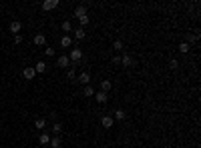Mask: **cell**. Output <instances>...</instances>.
I'll return each instance as SVG.
<instances>
[{
	"label": "cell",
	"mask_w": 201,
	"mask_h": 148,
	"mask_svg": "<svg viewBox=\"0 0 201 148\" xmlns=\"http://www.w3.org/2000/svg\"><path fill=\"white\" fill-rule=\"evenodd\" d=\"M68 60H71V62L83 60V50H80V48H72V52H71V56H68Z\"/></svg>",
	"instance_id": "cell-1"
},
{
	"label": "cell",
	"mask_w": 201,
	"mask_h": 148,
	"mask_svg": "<svg viewBox=\"0 0 201 148\" xmlns=\"http://www.w3.org/2000/svg\"><path fill=\"white\" fill-rule=\"evenodd\" d=\"M121 64H123V66H127V68H131V66L135 64L133 56H131V54H123V56H121Z\"/></svg>",
	"instance_id": "cell-2"
},
{
	"label": "cell",
	"mask_w": 201,
	"mask_h": 148,
	"mask_svg": "<svg viewBox=\"0 0 201 148\" xmlns=\"http://www.w3.org/2000/svg\"><path fill=\"white\" fill-rule=\"evenodd\" d=\"M76 82H80V84H85V86H89V84H91V74H89V72H80L79 78H76Z\"/></svg>",
	"instance_id": "cell-3"
},
{
	"label": "cell",
	"mask_w": 201,
	"mask_h": 148,
	"mask_svg": "<svg viewBox=\"0 0 201 148\" xmlns=\"http://www.w3.org/2000/svg\"><path fill=\"white\" fill-rule=\"evenodd\" d=\"M58 6V0H44L42 2V10H54Z\"/></svg>",
	"instance_id": "cell-4"
},
{
	"label": "cell",
	"mask_w": 201,
	"mask_h": 148,
	"mask_svg": "<svg viewBox=\"0 0 201 148\" xmlns=\"http://www.w3.org/2000/svg\"><path fill=\"white\" fill-rule=\"evenodd\" d=\"M20 30H22V24H20L18 20H12L10 22V32L16 36V34H20Z\"/></svg>",
	"instance_id": "cell-5"
},
{
	"label": "cell",
	"mask_w": 201,
	"mask_h": 148,
	"mask_svg": "<svg viewBox=\"0 0 201 148\" xmlns=\"http://www.w3.org/2000/svg\"><path fill=\"white\" fill-rule=\"evenodd\" d=\"M95 100H97V102H99V104H105L107 102V100H109V94H107V92H95Z\"/></svg>",
	"instance_id": "cell-6"
},
{
	"label": "cell",
	"mask_w": 201,
	"mask_h": 148,
	"mask_svg": "<svg viewBox=\"0 0 201 148\" xmlns=\"http://www.w3.org/2000/svg\"><path fill=\"white\" fill-rule=\"evenodd\" d=\"M38 142H40L42 146H48V144H50V134L44 130V132H42L40 136H38Z\"/></svg>",
	"instance_id": "cell-7"
},
{
	"label": "cell",
	"mask_w": 201,
	"mask_h": 148,
	"mask_svg": "<svg viewBox=\"0 0 201 148\" xmlns=\"http://www.w3.org/2000/svg\"><path fill=\"white\" fill-rule=\"evenodd\" d=\"M101 124L105 126V128H113V124H115V120H113V116H103V120H101Z\"/></svg>",
	"instance_id": "cell-8"
},
{
	"label": "cell",
	"mask_w": 201,
	"mask_h": 148,
	"mask_svg": "<svg viewBox=\"0 0 201 148\" xmlns=\"http://www.w3.org/2000/svg\"><path fill=\"white\" fill-rule=\"evenodd\" d=\"M22 76H24L26 80H32L34 76H36V72H34V68H30V66H28V68H24V70H22Z\"/></svg>",
	"instance_id": "cell-9"
},
{
	"label": "cell",
	"mask_w": 201,
	"mask_h": 148,
	"mask_svg": "<svg viewBox=\"0 0 201 148\" xmlns=\"http://www.w3.org/2000/svg\"><path fill=\"white\" fill-rule=\"evenodd\" d=\"M75 16H76V18H83V16H87V8H85V6H76V8H75Z\"/></svg>",
	"instance_id": "cell-10"
},
{
	"label": "cell",
	"mask_w": 201,
	"mask_h": 148,
	"mask_svg": "<svg viewBox=\"0 0 201 148\" xmlns=\"http://www.w3.org/2000/svg\"><path fill=\"white\" fill-rule=\"evenodd\" d=\"M113 88V84H111V80H103L101 82V92H107L109 94V90Z\"/></svg>",
	"instance_id": "cell-11"
},
{
	"label": "cell",
	"mask_w": 201,
	"mask_h": 148,
	"mask_svg": "<svg viewBox=\"0 0 201 148\" xmlns=\"http://www.w3.org/2000/svg\"><path fill=\"white\" fill-rule=\"evenodd\" d=\"M75 38H76V40H85V38H87L85 28H76V30H75Z\"/></svg>",
	"instance_id": "cell-12"
},
{
	"label": "cell",
	"mask_w": 201,
	"mask_h": 148,
	"mask_svg": "<svg viewBox=\"0 0 201 148\" xmlns=\"http://www.w3.org/2000/svg\"><path fill=\"white\" fill-rule=\"evenodd\" d=\"M34 44H36V46L46 44V36L44 34H36V36H34Z\"/></svg>",
	"instance_id": "cell-13"
},
{
	"label": "cell",
	"mask_w": 201,
	"mask_h": 148,
	"mask_svg": "<svg viewBox=\"0 0 201 148\" xmlns=\"http://www.w3.org/2000/svg\"><path fill=\"white\" fill-rule=\"evenodd\" d=\"M71 44H72V38L71 36H62L61 38V46H62V48H68Z\"/></svg>",
	"instance_id": "cell-14"
},
{
	"label": "cell",
	"mask_w": 201,
	"mask_h": 148,
	"mask_svg": "<svg viewBox=\"0 0 201 148\" xmlns=\"http://www.w3.org/2000/svg\"><path fill=\"white\" fill-rule=\"evenodd\" d=\"M44 70H46V64H44V62H36V66H34V72H36V74H42Z\"/></svg>",
	"instance_id": "cell-15"
},
{
	"label": "cell",
	"mask_w": 201,
	"mask_h": 148,
	"mask_svg": "<svg viewBox=\"0 0 201 148\" xmlns=\"http://www.w3.org/2000/svg\"><path fill=\"white\" fill-rule=\"evenodd\" d=\"M113 120H125V110L117 108V110H115V116H113Z\"/></svg>",
	"instance_id": "cell-16"
},
{
	"label": "cell",
	"mask_w": 201,
	"mask_h": 148,
	"mask_svg": "<svg viewBox=\"0 0 201 148\" xmlns=\"http://www.w3.org/2000/svg\"><path fill=\"white\" fill-rule=\"evenodd\" d=\"M34 126H36L38 130H44V128H46V120H44V118H36V122H34Z\"/></svg>",
	"instance_id": "cell-17"
},
{
	"label": "cell",
	"mask_w": 201,
	"mask_h": 148,
	"mask_svg": "<svg viewBox=\"0 0 201 148\" xmlns=\"http://www.w3.org/2000/svg\"><path fill=\"white\" fill-rule=\"evenodd\" d=\"M68 62H71V60H68V56H58V66H61V68H66Z\"/></svg>",
	"instance_id": "cell-18"
},
{
	"label": "cell",
	"mask_w": 201,
	"mask_h": 148,
	"mask_svg": "<svg viewBox=\"0 0 201 148\" xmlns=\"http://www.w3.org/2000/svg\"><path fill=\"white\" fill-rule=\"evenodd\" d=\"M50 148H61V138L58 136H54V138H50Z\"/></svg>",
	"instance_id": "cell-19"
},
{
	"label": "cell",
	"mask_w": 201,
	"mask_h": 148,
	"mask_svg": "<svg viewBox=\"0 0 201 148\" xmlns=\"http://www.w3.org/2000/svg\"><path fill=\"white\" fill-rule=\"evenodd\" d=\"M189 48H191V46L187 44V42H181V44H179V52H183V54L189 52Z\"/></svg>",
	"instance_id": "cell-20"
},
{
	"label": "cell",
	"mask_w": 201,
	"mask_h": 148,
	"mask_svg": "<svg viewBox=\"0 0 201 148\" xmlns=\"http://www.w3.org/2000/svg\"><path fill=\"white\" fill-rule=\"evenodd\" d=\"M85 96H95V90H93V86L89 84V86H85V92H83Z\"/></svg>",
	"instance_id": "cell-21"
},
{
	"label": "cell",
	"mask_w": 201,
	"mask_h": 148,
	"mask_svg": "<svg viewBox=\"0 0 201 148\" xmlns=\"http://www.w3.org/2000/svg\"><path fill=\"white\" fill-rule=\"evenodd\" d=\"M169 68H171V70H177V68H179V62L175 60V58H171V60H169Z\"/></svg>",
	"instance_id": "cell-22"
},
{
	"label": "cell",
	"mask_w": 201,
	"mask_h": 148,
	"mask_svg": "<svg viewBox=\"0 0 201 148\" xmlns=\"http://www.w3.org/2000/svg\"><path fill=\"white\" fill-rule=\"evenodd\" d=\"M79 22H80V28H83V26H87V24L91 22V18H89V16H83V18H79Z\"/></svg>",
	"instance_id": "cell-23"
},
{
	"label": "cell",
	"mask_w": 201,
	"mask_h": 148,
	"mask_svg": "<svg viewBox=\"0 0 201 148\" xmlns=\"http://www.w3.org/2000/svg\"><path fill=\"white\" fill-rule=\"evenodd\" d=\"M62 30H65V32H71L72 30V24L68 22V20H66V22H62Z\"/></svg>",
	"instance_id": "cell-24"
},
{
	"label": "cell",
	"mask_w": 201,
	"mask_h": 148,
	"mask_svg": "<svg viewBox=\"0 0 201 148\" xmlns=\"http://www.w3.org/2000/svg\"><path fill=\"white\" fill-rule=\"evenodd\" d=\"M113 48L115 50H123V40H115L113 42Z\"/></svg>",
	"instance_id": "cell-25"
},
{
	"label": "cell",
	"mask_w": 201,
	"mask_h": 148,
	"mask_svg": "<svg viewBox=\"0 0 201 148\" xmlns=\"http://www.w3.org/2000/svg\"><path fill=\"white\" fill-rule=\"evenodd\" d=\"M197 34H187V44H189V42H195V40H197Z\"/></svg>",
	"instance_id": "cell-26"
},
{
	"label": "cell",
	"mask_w": 201,
	"mask_h": 148,
	"mask_svg": "<svg viewBox=\"0 0 201 148\" xmlns=\"http://www.w3.org/2000/svg\"><path fill=\"white\" fill-rule=\"evenodd\" d=\"M61 130H62V126H61V124H58V122H57V124L53 126V132H54V134H58V132H61Z\"/></svg>",
	"instance_id": "cell-27"
},
{
	"label": "cell",
	"mask_w": 201,
	"mask_h": 148,
	"mask_svg": "<svg viewBox=\"0 0 201 148\" xmlns=\"http://www.w3.org/2000/svg\"><path fill=\"white\" fill-rule=\"evenodd\" d=\"M66 76H68V80H75V70H72V68H68Z\"/></svg>",
	"instance_id": "cell-28"
},
{
	"label": "cell",
	"mask_w": 201,
	"mask_h": 148,
	"mask_svg": "<svg viewBox=\"0 0 201 148\" xmlns=\"http://www.w3.org/2000/svg\"><path fill=\"white\" fill-rule=\"evenodd\" d=\"M44 52H46V56H54V48H46Z\"/></svg>",
	"instance_id": "cell-29"
},
{
	"label": "cell",
	"mask_w": 201,
	"mask_h": 148,
	"mask_svg": "<svg viewBox=\"0 0 201 148\" xmlns=\"http://www.w3.org/2000/svg\"><path fill=\"white\" fill-rule=\"evenodd\" d=\"M14 42H16V44H20V42H22V34H16L14 36Z\"/></svg>",
	"instance_id": "cell-30"
},
{
	"label": "cell",
	"mask_w": 201,
	"mask_h": 148,
	"mask_svg": "<svg viewBox=\"0 0 201 148\" xmlns=\"http://www.w3.org/2000/svg\"><path fill=\"white\" fill-rule=\"evenodd\" d=\"M121 62V56H113V64H119Z\"/></svg>",
	"instance_id": "cell-31"
}]
</instances>
